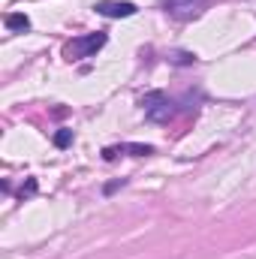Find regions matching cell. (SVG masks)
Wrapping results in <instances>:
<instances>
[{"instance_id":"8","label":"cell","mask_w":256,"mask_h":259,"mask_svg":"<svg viewBox=\"0 0 256 259\" xmlns=\"http://www.w3.org/2000/svg\"><path fill=\"white\" fill-rule=\"evenodd\" d=\"M193 61H196V55H190V52H178V55H175V64L178 66H187V64H193Z\"/></svg>"},{"instance_id":"2","label":"cell","mask_w":256,"mask_h":259,"mask_svg":"<svg viewBox=\"0 0 256 259\" xmlns=\"http://www.w3.org/2000/svg\"><path fill=\"white\" fill-rule=\"evenodd\" d=\"M106 46V33H88V36H75L72 42H66L64 58L66 61H81V58H94L100 49Z\"/></svg>"},{"instance_id":"1","label":"cell","mask_w":256,"mask_h":259,"mask_svg":"<svg viewBox=\"0 0 256 259\" xmlns=\"http://www.w3.org/2000/svg\"><path fill=\"white\" fill-rule=\"evenodd\" d=\"M142 109H145V115H148L151 121H157V124H166V121L175 118V103H172L163 91L145 94V97H142Z\"/></svg>"},{"instance_id":"6","label":"cell","mask_w":256,"mask_h":259,"mask_svg":"<svg viewBox=\"0 0 256 259\" xmlns=\"http://www.w3.org/2000/svg\"><path fill=\"white\" fill-rule=\"evenodd\" d=\"M55 145H58V148L72 145V130H58V133H55Z\"/></svg>"},{"instance_id":"3","label":"cell","mask_w":256,"mask_h":259,"mask_svg":"<svg viewBox=\"0 0 256 259\" xmlns=\"http://www.w3.org/2000/svg\"><path fill=\"white\" fill-rule=\"evenodd\" d=\"M205 6H208V0H163L166 15H172L178 21H190L196 15H202Z\"/></svg>"},{"instance_id":"5","label":"cell","mask_w":256,"mask_h":259,"mask_svg":"<svg viewBox=\"0 0 256 259\" xmlns=\"http://www.w3.org/2000/svg\"><path fill=\"white\" fill-rule=\"evenodd\" d=\"M6 27L12 33H24V30H30V18L24 12H12V15H6Z\"/></svg>"},{"instance_id":"9","label":"cell","mask_w":256,"mask_h":259,"mask_svg":"<svg viewBox=\"0 0 256 259\" xmlns=\"http://www.w3.org/2000/svg\"><path fill=\"white\" fill-rule=\"evenodd\" d=\"M24 193H27V196H30V193H36V181H33V178L27 181V187H21V199H24Z\"/></svg>"},{"instance_id":"7","label":"cell","mask_w":256,"mask_h":259,"mask_svg":"<svg viewBox=\"0 0 256 259\" xmlns=\"http://www.w3.org/2000/svg\"><path fill=\"white\" fill-rule=\"evenodd\" d=\"M124 151H130L133 157H145V154H151L154 148H151V145H124Z\"/></svg>"},{"instance_id":"4","label":"cell","mask_w":256,"mask_h":259,"mask_svg":"<svg viewBox=\"0 0 256 259\" xmlns=\"http://www.w3.org/2000/svg\"><path fill=\"white\" fill-rule=\"evenodd\" d=\"M94 9L103 18H130V15H136V3H130V0H100Z\"/></svg>"}]
</instances>
